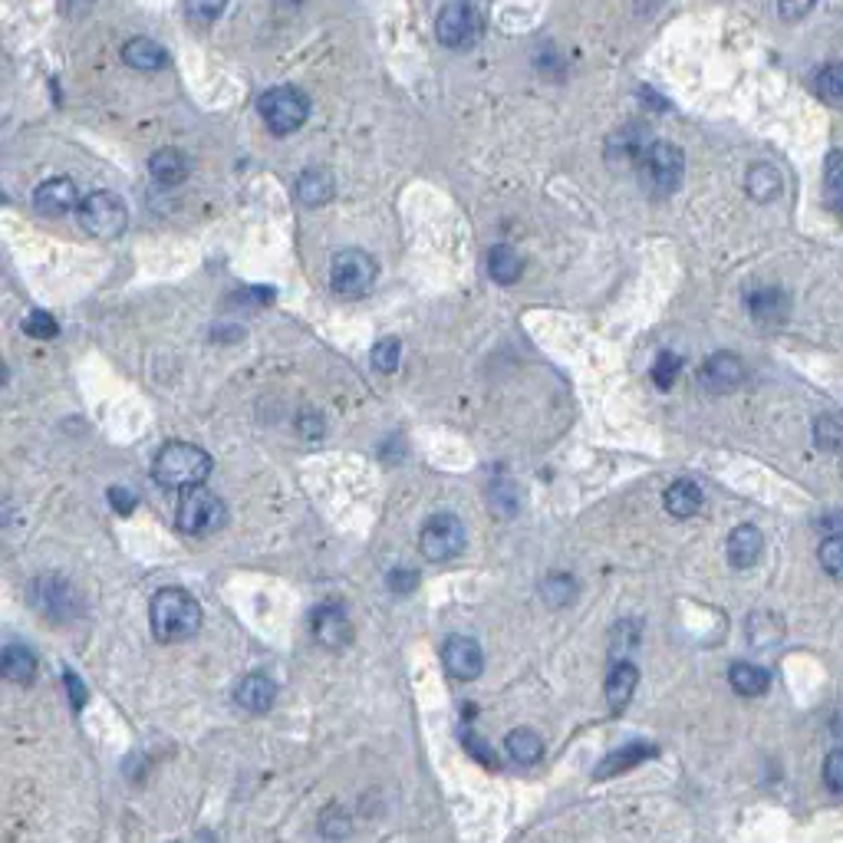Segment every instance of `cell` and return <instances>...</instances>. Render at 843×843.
Wrapping results in <instances>:
<instances>
[{"mask_svg": "<svg viewBox=\"0 0 843 843\" xmlns=\"http://www.w3.org/2000/svg\"><path fill=\"white\" fill-rule=\"evenodd\" d=\"M485 20L471 4H448L435 17V37L448 50H468L481 40Z\"/></svg>", "mask_w": 843, "mask_h": 843, "instance_id": "obj_8", "label": "cell"}, {"mask_svg": "<svg viewBox=\"0 0 843 843\" xmlns=\"http://www.w3.org/2000/svg\"><path fill=\"white\" fill-rule=\"evenodd\" d=\"M778 10H781V17H784V20H801L804 14H811L814 4H781Z\"/></svg>", "mask_w": 843, "mask_h": 843, "instance_id": "obj_46", "label": "cell"}, {"mask_svg": "<svg viewBox=\"0 0 843 843\" xmlns=\"http://www.w3.org/2000/svg\"><path fill=\"white\" fill-rule=\"evenodd\" d=\"M659 755L653 745H643V741H636V745H626L620 751H613V755H606L603 764L597 768V778H613V774H620L626 768H636V764H643L646 758Z\"/></svg>", "mask_w": 843, "mask_h": 843, "instance_id": "obj_27", "label": "cell"}, {"mask_svg": "<svg viewBox=\"0 0 843 843\" xmlns=\"http://www.w3.org/2000/svg\"><path fill=\"white\" fill-rule=\"evenodd\" d=\"M333 175L327 172V168H307V172H300L297 178V198L303 201L307 208H320V205H327V201L333 198Z\"/></svg>", "mask_w": 843, "mask_h": 843, "instance_id": "obj_18", "label": "cell"}, {"mask_svg": "<svg viewBox=\"0 0 843 843\" xmlns=\"http://www.w3.org/2000/svg\"><path fill=\"white\" fill-rule=\"evenodd\" d=\"M122 60H126L129 66H136V70L152 73V70H162L168 56H165V50H162L155 40H149V37H132L126 47H122Z\"/></svg>", "mask_w": 843, "mask_h": 843, "instance_id": "obj_25", "label": "cell"}, {"mask_svg": "<svg viewBox=\"0 0 843 843\" xmlns=\"http://www.w3.org/2000/svg\"><path fill=\"white\" fill-rule=\"evenodd\" d=\"M66 689H70V702L73 708H83L86 705V685L80 676H73V672H66Z\"/></svg>", "mask_w": 843, "mask_h": 843, "instance_id": "obj_43", "label": "cell"}, {"mask_svg": "<svg viewBox=\"0 0 843 843\" xmlns=\"http://www.w3.org/2000/svg\"><path fill=\"white\" fill-rule=\"evenodd\" d=\"M682 373V359L676 353H659L656 359V366H653V379H656V386L659 389H669L672 382L679 379Z\"/></svg>", "mask_w": 843, "mask_h": 843, "instance_id": "obj_35", "label": "cell"}, {"mask_svg": "<svg viewBox=\"0 0 843 843\" xmlns=\"http://www.w3.org/2000/svg\"><path fill=\"white\" fill-rule=\"evenodd\" d=\"M824 784L834 794H843V748L830 751L824 761Z\"/></svg>", "mask_w": 843, "mask_h": 843, "instance_id": "obj_38", "label": "cell"}, {"mask_svg": "<svg viewBox=\"0 0 843 843\" xmlns=\"http://www.w3.org/2000/svg\"><path fill=\"white\" fill-rule=\"evenodd\" d=\"M24 333L33 336V340H53V336L60 333V327H56V320L50 317V313L33 310L30 317L24 320Z\"/></svg>", "mask_w": 843, "mask_h": 843, "instance_id": "obj_37", "label": "cell"}, {"mask_svg": "<svg viewBox=\"0 0 843 843\" xmlns=\"http://www.w3.org/2000/svg\"><path fill=\"white\" fill-rule=\"evenodd\" d=\"M636 623H620L610 633V653H613V659L616 662H629V653H633L636 649V643H639V633H636Z\"/></svg>", "mask_w": 843, "mask_h": 843, "instance_id": "obj_33", "label": "cell"}, {"mask_svg": "<svg viewBox=\"0 0 843 843\" xmlns=\"http://www.w3.org/2000/svg\"><path fill=\"white\" fill-rule=\"evenodd\" d=\"M152 633L162 643H185L201 629V606L182 587H162L152 597Z\"/></svg>", "mask_w": 843, "mask_h": 843, "instance_id": "obj_1", "label": "cell"}, {"mask_svg": "<svg viewBox=\"0 0 843 843\" xmlns=\"http://www.w3.org/2000/svg\"><path fill=\"white\" fill-rule=\"evenodd\" d=\"M379 277V264L373 254L359 251V247H346V251H336L330 261V287L340 297H363L369 287L376 284Z\"/></svg>", "mask_w": 843, "mask_h": 843, "instance_id": "obj_6", "label": "cell"}, {"mask_svg": "<svg viewBox=\"0 0 843 843\" xmlns=\"http://www.w3.org/2000/svg\"><path fill=\"white\" fill-rule=\"evenodd\" d=\"M415 583H419V573L415 570H392L389 573V590L392 593H412Z\"/></svg>", "mask_w": 843, "mask_h": 843, "instance_id": "obj_40", "label": "cell"}, {"mask_svg": "<svg viewBox=\"0 0 843 843\" xmlns=\"http://www.w3.org/2000/svg\"><path fill=\"white\" fill-rule=\"evenodd\" d=\"M80 224L86 234H93L99 241L119 238L129 224L126 201L119 195H112V191H89L80 205Z\"/></svg>", "mask_w": 843, "mask_h": 843, "instance_id": "obj_7", "label": "cell"}, {"mask_svg": "<svg viewBox=\"0 0 843 843\" xmlns=\"http://www.w3.org/2000/svg\"><path fill=\"white\" fill-rule=\"evenodd\" d=\"M728 682H732V689L738 695H748V699H755V695L768 692L771 676L761 666H755V662H735V666L728 669Z\"/></svg>", "mask_w": 843, "mask_h": 843, "instance_id": "obj_26", "label": "cell"}, {"mask_svg": "<svg viewBox=\"0 0 843 843\" xmlns=\"http://www.w3.org/2000/svg\"><path fill=\"white\" fill-rule=\"evenodd\" d=\"M541 593H544L547 603L567 606L573 600V593H577V580H573L570 573H550V577L541 583Z\"/></svg>", "mask_w": 843, "mask_h": 843, "instance_id": "obj_30", "label": "cell"}, {"mask_svg": "<svg viewBox=\"0 0 843 843\" xmlns=\"http://www.w3.org/2000/svg\"><path fill=\"white\" fill-rule=\"evenodd\" d=\"M488 274H491L494 284L511 287V284H517V280L524 277V257L517 254L511 244L491 247V254H488Z\"/></svg>", "mask_w": 843, "mask_h": 843, "instance_id": "obj_19", "label": "cell"}, {"mask_svg": "<svg viewBox=\"0 0 843 843\" xmlns=\"http://www.w3.org/2000/svg\"><path fill=\"white\" fill-rule=\"evenodd\" d=\"M234 702H238L244 712L264 715V712H271L277 702V685H274V679L261 676V672H251V676H244L238 682V689H234Z\"/></svg>", "mask_w": 843, "mask_h": 843, "instance_id": "obj_15", "label": "cell"}, {"mask_svg": "<svg viewBox=\"0 0 843 843\" xmlns=\"http://www.w3.org/2000/svg\"><path fill=\"white\" fill-rule=\"evenodd\" d=\"M764 550V537L755 524H738L732 534H728V564L735 570H748L758 564Z\"/></svg>", "mask_w": 843, "mask_h": 843, "instance_id": "obj_16", "label": "cell"}, {"mask_svg": "<svg viewBox=\"0 0 843 843\" xmlns=\"http://www.w3.org/2000/svg\"><path fill=\"white\" fill-rule=\"evenodd\" d=\"M442 659H445V672L458 682H471L481 676V669H485V653H481L478 639L471 636H452L442 649Z\"/></svg>", "mask_w": 843, "mask_h": 843, "instance_id": "obj_11", "label": "cell"}, {"mask_svg": "<svg viewBox=\"0 0 843 843\" xmlns=\"http://www.w3.org/2000/svg\"><path fill=\"white\" fill-rule=\"evenodd\" d=\"M639 178H643V185L649 195L656 198H666L672 191L679 188L682 182V172H685V155L679 145L672 142H649L643 159H639Z\"/></svg>", "mask_w": 843, "mask_h": 843, "instance_id": "obj_3", "label": "cell"}, {"mask_svg": "<svg viewBox=\"0 0 843 843\" xmlns=\"http://www.w3.org/2000/svg\"><path fill=\"white\" fill-rule=\"evenodd\" d=\"M261 116L274 136H294L310 119V96L297 86H274L261 96Z\"/></svg>", "mask_w": 843, "mask_h": 843, "instance_id": "obj_5", "label": "cell"}, {"mask_svg": "<svg viewBox=\"0 0 843 843\" xmlns=\"http://www.w3.org/2000/svg\"><path fill=\"white\" fill-rule=\"evenodd\" d=\"M465 748H468V751H471V755H475V758H481V761H485L488 768H494V764H498V761H494V755H491V748H488V745H485V741H481V738H471V735H468V738H465Z\"/></svg>", "mask_w": 843, "mask_h": 843, "instance_id": "obj_44", "label": "cell"}, {"mask_svg": "<svg viewBox=\"0 0 843 843\" xmlns=\"http://www.w3.org/2000/svg\"><path fill=\"white\" fill-rule=\"evenodd\" d=\"M745 188H748V195L758 201V205H764V201H774V198L781 195L784 178H781V172L771 162H758V165L748 168Z\"/></svg>", "mask_w": 843, "mask_h": 843, "instance_id": "obj_20", "label": "cell"}, {"mask_svg": "<svg viewBox=\"0 0 843 843\" xmlns=\"http://www.w3.org/2000/svg\"><path fill=\"white\" fill-rule=\"evenodd\" d=\"M741 379H745V366H741V359L735 353H712L699 369L702 389L712 392V396H725V392H732Z\"/></svg>", "mask_w": 843, "mask_h": 843, "instance_id": "obj_13", "label": "cell"}, {"mask_svg": "<svg viewBox=\"0 0 843 843\" xmlns=\"http://www.w3.org/2000/svg\"><path fill=\"white\" fill-rule=\"evenodd\" d=\"M814 89H817V96L830 99V103L843 99V63H827L824 70L814 76Z\"/></svg>", "mask_w": 843, "mask_h": 843, "instance_id": "obj_31", "label": "cell"}, {"mask_svg": "<svg viewBox=\"0 0 843 843\" xmlns=\"http://www.w3.org/2000/svg\"><path fill=\"white\" fill-rule=\"evenodd\" d=\"M504 748H508L511 761H517V764H537L544 758V741L537 732H531V728H514V732H508Z\"/></svg>", "mask_w": 843, "mask_h": 843, "instance_id": "obj_28", "label": "cell"}, {"mask_svg": "<svg viewBox=\"0 0 843 843\" xmlns=\"http://www.w3.org/2000/svg\"><path fill=\"white\" fill-rule=\"evenodd\" d=\"M662 504H666V511L672 517H692L695 511L702 508V488L695 485V481H689V478H679V481H672V485H669Z\"/></svg>", "mask_w": 843, "mask_h": 843, "instance_id": "obj_22", "label": "cell"}, {"mask_svg": "<svg viewBox=\"0 0 843 843\" xmlns=\"http://www.w3.org/2000/svg\"><path fill=\"white\" fill-rule=\"evenodd\" d=\"M748 307H751V317H755L758 323H781L784 317H788L791 300L781 287H764V290H758V294H751Z\"/></svg>", "mask_w": 843, "mask_h": 843, "instance_id": "obj_21", "label": "cell"}, {"mask_svg": "<svg viewBox=\"0 0 843 843\" xmlns=\"http://www.w3.org/2000/svg\"><path fill=\"white\" fill-rule=\"evenodd\" d=\"M211 468H215V462H211V455L205 448L188 445V442H168L162 452L155 455L152 475L165 488L188 491V488H201V481L211 475Z\"/></svg>", "mask_w": 843, "mask_h": 843, "instance_id": "obj_2", "label": "cell"}, {"mask_svg": "<svg viewBox=\"0 0 843 843\" xmlns=\"http://www.w3.org/2000/svg\"><path fill=\"white\" fill-rule=\"evenodd\" d=\"M827 198L837 211H843V159L837 152L827 162Z\"/></svg>", "mask_w": 843, "mask_h": 843, "instance_id": "obj_36", "label": "cell"}, {"mask_svg": "<svg viewBox=\"0 0 843 843\" xmlns=\"http://www.w3.org/2000/svg\"><path fill=\"white\" fill-rule=\"evenodd\" d=\"M300 432L313 438V435H323V415H313V412H303L300 415Z\"/></svg>", "mask_w": 843, "mask_h": 843, "instance_id": "obj_45", "label": "cell"}, {"mask_svg": "<svg viewBox=\"0 0 843 843\" xmlns=\"http://www.w3.org/2000/svg\"><path fill=\"white\" fill-rule=\"evenodd\" d=\"M748 639H751V646L755 649H768L774 643H781V636H784V623L778 620L774 613H755L751 616V623H748Z\"/></svg>", "mask_w": 843, "mask_h": 843, "instance_id": "obj_29", "label": "cell"}, {"mask_svg": "<svg viewBox=\"0 0 843 843\" xmlns=\"http://www.w3.org/2000/svg\"><path fill=\"white\" fill-rule=\"evenodd\" d=\"M149 172H152V178L159 185H165V188H172V185H178V182H185V175H188V159L178 149H159L149 159Z\"/></svg>", "mask_w": 843, "mask_h": 843, "instance_id": "obj_24", "label": "cell"}, {"mask_svg": "<svg viewBox=\"0 0 843 843\" xmlns=\"http://www.w3.org/2000/svg\"><path fill=\"white\" fill-rule=\"evenodd\" d=\"M224 521H228V508H224V501L215 491H208V488L182 491V501H178V511H175V524L182 534H191V537L215 534L218 527H224Z\"/></svg>", "mask_w": 843, "mask_h": 843, "instance_id": "obj_4", "label": "cell"}, {"mask_svg": "<svg viewBox=\"0 0 843 843\" xmlns=\"http://www.w3.org/2000/svg\"><path fill=\"white\" fill-rule=\"evenodd\" d=\"M221 14V7L215 4H188L185 7V17H191V20H198V24H211V20H215Z\"/></svg>", "mask_w": 843, "mask_h": 843, "instance_id": "obj_42", "label": "cell"}, {"mask_svg": "<svg viewBox=\"0 0 843 843\" xmlns=\"http://www.w3.org/2000/svg\"><path fill=\"white\" fill-rule=\"evenodd\" d=\"M639 685V669L636 662H613L610 676H606V705L613 712H623V708L633 702Z\"/></svg>", "mask_w": 843, "mask_h": 843, "instance_id": "obj_17", "label": "cell"}, {"mask_svg": "<svg viewBox=\"0 0 843 843\" xmlns=\"http://www.w3.org/2000/svg\"><path fill=\"white\" fill-rule=\"evenodd\" d=\"M33 603H37V610L53 623H70L73 616L80 613L76 590L63 577H40L33 583Z\"/></svg>", "mask_w": 843, "mask_h": 843, "instance_id": "obj_10", "label": "cell"}, {"mask_svg": "<svg viewBox=\"0 0 843 843\" xmlns=\"http://www.w3.org/2000/svg\"><path fill=\"white\" fill-rule=\"evenodd\" d=\"M419 547L429 560H452L465 550V524L455 514H432L419 534Z\"/></svg>", "mask_w": 843, "mask_h": 843, "instance_id": "obj_9", "label": "cell"}, {"mask_svg": "<svg viewBox=\"0 0 843 843\" xmlns=\"http://www.w3.org/2000/svg\"><path fill=\"white\" fill-rule=\"evenodd\" d=\"M33 205H37L43 215L60 218L66 211H73L76 205H83V201H80V191H76L73 178L56 175V178H47V182L33 191Z\"/></svg>", "mask_w": 843, "mask_h": 843, "instance_id": "obj_14", "label": "cell"}, {"mask_svg": "<svg viewBox=\"0 0 843 843\" xmlns=\"http://www.w3.org/2000/svg\"><path fill=\"white\" fill-rule=\"evenodd\" d=\"M320 830H323V837L343 840L346 834H350V817L340 814V811H327V817L320 820Z\"/></svg>", "mask_w": 843, "mask_h": 843, "instance_id": "obj_39", "label": "cell"}, {"mask_svg": "<svg viewBox=\"0 0 843 843\" xmlns=\"http://www.w3.org/2000/svg\"><path fill=\"white\" fill-rule=\"evenodd\" d=\"M820 567H824L834 580H843V534L827 537L824 544H820Z\"/></svg>", "mask_w": 843, "mask_h": 843, "instance_id": "obj_34", "label": "cell"}, {"mask_svg": "<svg viewBox=\"0 0 843 843\" xmlns=\"http://www.w3.org/2000/svg\"><path fill=\"white\" fill-rule=\"evenodd\" d=\"M0 669H4V676L17 685H27L37 676V656H33V649L20 646V643H10L4 649V656H0Z\"/></svg>", "mask_w": 843, "mask_h": 843, "instance_id": "obj_23", "label": "cell"}, {"mask_svg": "<svg viewBox=\"0 0 843 843\" xmlns=\"http://www.w3.org/2000/svg\"><path fill=\"white\" fill-rule=\"evenodd\" d=\"M399 359H402V343L396 340V336H382V340L373 346V366L379 369V373H396L399 369Z\"/></svg>", "mask_w": 843, "mask_h": 843, "instance_id": "obj_32", "label": "cell"}, {"mask_svg": "<svg viewBox=\"0 0 843 843\" xmlns=\"http://www.w3.org/2000/svg\"><path fill=\"white\" fill-rule=\"evenodd\" d=\"M313 636H317V643L327 649L350 646L353 620H350V613H346V606H340V603L317 606V613H313Z\"/></svg>", "mask_w": 843, "mask_h": 843, "instance_id": "obj_12", "label": "cell"}, {"mask_svg": "<svg viewBox=\"0 0 843 843\" xmlns=\"http://www.w3.org/2000/svg\"><path fill=\"white\" fill-rule=\"evenodd\" d=\"M109 501H112V508H116L119 514L136 511V494L126 491V488H109Z\"/></svg>", "mask_w": 843, "mask_h": 843, "instance_id": "obj_41", "label": "cell"}]
</instances>
